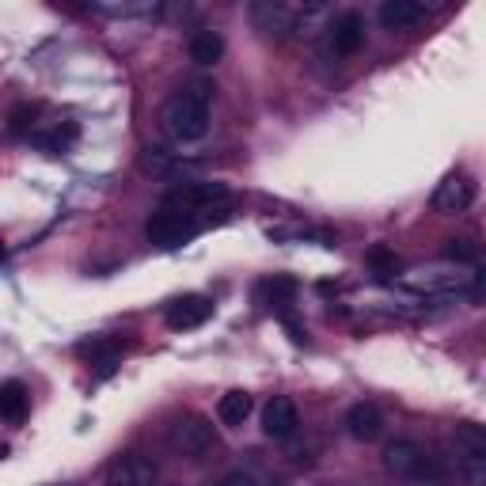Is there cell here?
<instances>
[{
    "mask_svg": "<svg viewBox=\"0 0 486 486\" xmlns=\"http://www.w3.org/2000/svg\"><path fill=\"white\" fill-rule=\"evenodd\" d=\"M210 96H213L210 84H194V88L179 91V96H171L164 103L160 122H164V133L171 137L175 145L205 141V133H210Z\"/></svg>",
    "mask_w": 486,
    "mask_h": 486,
    "instance_id": "obj_1",
    "label": "cell"
},
{
    "mask_svg": "<svg viewBox=\"0 0 486 486\" xmlns=\"http://www.w3.org/2000/svg\"><path fill=\"white\" fill-rule=\"evenodd\" d=\"M228 213H217V217H202V213H179V210H168V205H160V210L149 217L145 224V236L149 243L164 247V251H175L182 243H191L202 228H210L217 221H224Z\"/></svg>",
    "mask_w": 486,
    "mask_h": 486,
    "instance_id": "obj_2",
    "label": "cell"
},
{
    "mask_svg": "<svg viewBox=\"0 0 486 486\" xmlns=\"http://www.w3.org/2000/svg\"><path fill=\"white\" fill-rule=\"evenodd\" d=\"M384 471L396 475V479H414V482H441L445 479L441 460L414 441H391L384 449Z\"/></svg>",
    "mask_w": 486,
    "mask_h": 486,
    "instance_id": "obj_3",
    "label": "cell"
},
{
    "mask_svg": "<svg viewBox=\"0 0 486 486\" xmlns=\"http://www.w3.org/2000/svg\"><path fill=\"white\" fill-rule=\"evenodd\" d=\"M407 285L419 289V293H433V296H456V293L475 289L479 285V274H475V266L441 263V266H426V270L407 274Z\"/></svg>",
    "mask_w": 486,
    "mask_h": 486,
    "instance_id": "obj_4",
    "label": "cell"
},
{
    "mask_svg": "<svg viewBox=\"0 0 486 486\" xmlns=\"http://www.w3.org/2000/svg\"><path fill=\"white\" fill-rule=\"evenodd\" d=\"M168 441L179 456H191V460H202L205 452L217 449V429L210 419H202V414H182V419L171 422L168 429Z\"/></svg>",
    "mask_w": 486,
    "mask_h": 486,
    "instance_id": "obj_5",
    "label": "cell"
},
{
    "mask_svg": "<svg viewBox=\"0 0 486 486\" xmlns=\"http://www.w3.org/2000/svg\"><path fill=\"white\" fill-rule=\"evenodd\" d=\"M452 441H456V456L468 471L471 486L486 482V429L479 422H456L452 426Z\"/></svg>",
    "mask_w": 486,
    "mask_h": 486,
    "instance_id": "obj_6",
    "label": "cell"
},
{
    "mask_svg": "<svg viewBox=\"0 0 486 486\" xmlns=\"http://www.w3.org/2000/svg\"><path fill=\"white\" fill-rule=\"evenodd\" d=\"M103 482L107 486H156V464L141 452H122L107 464Z\"/></svg>",
    "mask_w": 486,
    "mask_h": 486,
    "instance_id": "obj_7",
    "label": "cell"
},
{
    "mask_svg": "<svg viewBox=\"0 0 486 486\" xmlns=\"http://www.w3.org/2000/svg\"><path fill=\"white\" fill-rule=\"evenodd\" d=\"M213 319V300L202 296V293H187V296H175L171 305L164 308V323L171 331H194L202 323Z\"/></svg>",
    "mask_w": 486,
    "mask_h": 486,
    "instance_id": "obj_8",
    "label": "cell"
},
{
    "mask_svg": "<svg viewBox=\"0 0 486 486\" xmlns=\"http://www.w3.org/2000/svg\"><path fill=\"white\" fill-rule=\"evenodd\" d=\"M365 42V19L357 12H338L327 23V46L335 57H354Z\"/></svg>",
    "mask_w": 486,
    "mask_h": 486,
    "instance_id": "obj_9",
    "label": "cell"
},
{
    "mask_svg": "<svg viewBox=\"0 0 486 486\" xmlns=\"http://www.w3.org/2000/svg\"><path fill=\"white\" fill-rule=\"evenodd\" d=\"M300 429V410L289 396H274L263 407V433L270 441H289V437Z\"/></svg>",
    "mask_w": 486,
    "mask_h": 486,
    "instance_id": "obj_10",
    "label": "cell"
},
{
    "mask_svg": "<svg viewBox=\"0 0 486 486\" xmlns=\"http://www.w3.org/2000/svg\"><path fill=\"white\" fill-rule=\"evenodd\" d=\"M471 202H475V182L468 175H449L433 194V210L445 217H456V213H464Z\"/></svg>",
    "mask_w": 486,
    "mask_h": 486,
    "instance_id": "obj_11",
    "label": "cell"
},
{
    "mask_svg": "<svg viewBox=\"0 0 486 486\" xmlns=\"http://www.w3.org/2000/svg\"><path fill=\"white\" fill-rule=\"evenodd\" d=\"M251 23L266 38H285L296 27V12L285 5H274V0H259V5H251Z\"/></svg>",
    "mask_w": 486,
    "mask_h": 486,
    "instance_id": "obj_12",
    "label": "cell"
},
{
    "mask_svg": "<svg viewBox=\"0 0 486 486\" xmlns=\"http://www.w3.org/2000/svg\"><path fill=\"white\" fill-rule=\"evenodd\" d=\"M426 19V5L422 0H384L380 5V23L388 31H410Z\"/></svg>",
    "mask_w": 486,
    "mask_h": 486,
    "instance_id": "obj_13",
    "label": "cell"
},
{
    "mask_svg": "<svg viewBox=\"0 0 486 486\" xmlns=\"http://www.w3.org/2000/svg\"><path fill=\"white\" fill-rule=\"evenodd\" d=\"M346 429H350L354 441H377L384 433V414L373 403H354L346 410Z\"/></svg>",
    "mask_w": 486,
    "mask_h": 486,
    "instance_id": "obj_14",
    "label": "cell"
},
{
    "mask_svg": "<svg viewBox=\"0 0 486 486\" xmlns=\"http://www.w3.org/2000/svg\"><path fill=\"white\" fill-rule=\"evenodd\" d=\"M27 410H31V396H27V388H23V380L0 384V422L19 426L23 419H27Z\"/></svg>",
    "mask_w": 486,
    "mask_h": 486,
    "instance_id": "obj_15",
    "label": "cell"
},
{
    "mask_svg": "<svg viewBox=\"0 0 486 486\" xmlns=\"http://www.w3.org/2000/svg\"><path fill=\"white\" fill-rule=\"evenodd\" d=\"M296 277H289V274H274V277H266V282L259 285V296L266 300L270 308H277V312H289V305H293V296H296Z\"/></svg>",
    "mask_w": 486,
    "mask_h": 486,
    "instance_id": "obj_16",
    "label": "cell"
},
{
    "mask_svg": "<svg viewBox=\"0 0 486 486\" xmlns=\"http://www.w3.org/2000/svg\"><path fill=\"white\" fill-rule=\"evenodd\" d=\"M251 396L247 391H224L221 396V403H217V419H221V426H228V429H240L247 419H251Z\"/></svg>",
    "mask_w": 486,
    "mask_h": 486,
    "instance_id": "obj_17",
    "label": "cell"
},
{
    "mask_svg": "<svg viewBox=\"0 0 486 486\" xmlns=\"http://www.w3.org/2000/svg\"><path fill=\"white\" fill-rule=\"evenodd\" d=\"M77 137H80V129H77V122H65V126H57L54 133H31V141L42 149V152H50V156H61V152H68L77 145Z\"/></svg>",
    "mask_w": 486,
    "mask_h": 486,
    "instance_id": "obj_18",
    "label": "cell"
},
{
    "mask_svg": "<svg viewBox=\"0 0 486 486\" xmlns=\"http://www.w3.org/2000/svg\"><path fill=\"white\" fill-rule=\"evenodd\" d=\"M221 57H224V38H221V31H198L191 38V61H198V65H217Z\"/></svg>",
    "mask_w": 486,
    "mask_h": 486,
    "instance_id": "obj_19",
    "label": "cell"
},
{
    "mask_svg": "<svg viewBox=\"0 0 486 486\" xmlns=\"http://www.w3.org/2000/svg\"><path fill=\"white\" fill-rule=\"evenodd\" d=\"M365 263H368V270H373L377 277H391V274L399 270V254L391 251L388 243H373V247L365 251Z\"/></svg>",
    "mask_w": 486,
    "mask_h": 486,
    "instance_id": "obj_20",
    "label": "cell"
},
{
    "mask_svg": "<svg viewBox=\"0 0 486 486\" xmlns=\"http://www.w3.org/2000/svg\"><path fill=\"white\" fill-rule=\"evenodd\" d=\"M445 263H456V266H479V243L460 236V240H449L445 243Z\"/></svg>",
    "mask_w": 486,
    "mask_h": 486,
    "instance_id": "obj_21",
    "label": "cell"
},
{
    "mask_svg": "<svg viewBox=\"0 0 486 486\" xmlns=\"http://www.w3.org/2000/svg\"><path fill=\"white\" fill-rule=\"evenodd\" d=\"M38 119V107H16L12 110V133H31Z\"/></svg>",
    "mask_w": 486,
    "mask_h": 486,
    "instance_id": "obj_22",
    "label": "cell"
},
{
    "mask_svg": "<svg viewBox=\"0 0 486 486\" xmlns=\"http://www.w3.org/2000/svg\"><path fill=\"white\" fill-rule=\"evenodd\" d=\"M217 486H259V482H254L251 475H243V471H233V475H224Z\"/></svg>",
    "mask_w": 486,
    "mask_h": 486,
    "instance_id": "obj_23",
    "label": "cell"
},
{
    "mask_svg": "<svg viewBox=\"0 0 486 486\" xmlns=\"http://www.w3.org/2000/svg\"><path fill=\"white\" fill-rule=\"evenodd\" d=\"M0 460H8V445L5 441H0Z\"/></svg>",
    "mask_w": 486,
    "mask_h": 486,
    "instance_id": "obj_24",
    "label": "cell"
},
{
    "mask_svg": "<svg viewBox=\"0 0 486 486\" xmlns=\"http://www.w3.org/2000/svg\"><path fill=\"white\" fill-rule=\"evenodd\" d=\"M0 259H5V243H0Z\"/></svg>",
    "mask_w": 486,
    "mask_h": 486,
    "instance_id": "obj_25",
    "label": "cell"
}]
</instances>
